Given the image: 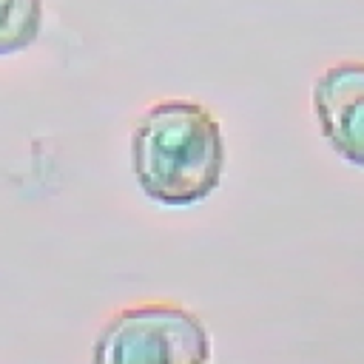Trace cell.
I'll return each instance as SVG.
<instances>
[{"label": "cell", "mask_w": 364, "mask_h": 364, "mask_svg": "<svg viewBox=\"0 0 364 364\" xmlns=\"http://www.w3.org/2000/svg\"><path fill=\"white\" fill-rule=\"evenodd\" d=\"M131 165L151 199L162 205L199 202L222 179L225 142L219 122L199 102H156L134 128Z\"/></svg>", "instance_id": "obj_1"}, {"label": "cell", "mask_w": 364, "mask_h": 364, "mask_svg": "<svg viewBox=\"0 0 364 364\" xmlns=\"http://www.w3.org/2000/svg\"><path fill=\"white\" fill-rule=\"evenodd\" d=\"M318 125L338 156L364 168V63H338L313 85Z\"/></svg>", "instance_id": "obj_3"}, {"label": "cell", "mask_w": 364, "mask_h": 364, "mask_svg": "<svg viewBox=\"0 0 364 364\" xmlns=\"http://www.w3.org/2000/svg\"><path fill=\"white\" fill-rule=\"evenodd\" d=\"M210 333L185 307L136 304L97 336L94 364H208Z\"/></svg>", "instance_id": "obj_2"}, {"label": "cell", "mask_w": 364, "mask_h": 364, "mask_svg": "<svg viewBox=\"0 0 364 364\" xmlns=\"http://www.w3.org/2000/svg\"><path fill=\"white\" fill-rule=\"evenodd\" d=\"M43 28L40 0H0V54L28 48Z\"/></svg>", "instance_id": "obj_4"}]
</instances>
